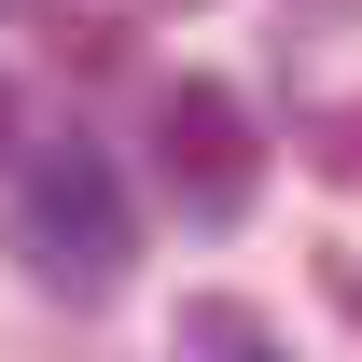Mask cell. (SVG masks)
<instances>
[{
  "label": "cell",
  "instance_id": "obj_4",
  "mask_svg": "<svg viewBox=\"0 0 362 362\" xmlns=\"http://www.w3.org/2000/svg\"><path fill=\"white\" fill-rule=\"evenodd\" d=\"M307 168H320V181H349V195H362V98H334V112L307 126Z\"/></svg>",
  "mask_w": 362,
  "mask_h": 362
},
{
  "label": "cell",
  "instance_id": "obj_6",
  "mask_svg": "<svg viewBox=\"0 0 362 362\" xmlns=\"http://www.w3.org/2000/svg\"><path fill=\"white\" fill-rule=\"evenodd\" d=\"M153 14H209V0H153Z\"/></svg>",
  "mask_w": 362,
  "mask_h": 362
},
{
  "label": "cell",
  "instance_id": "obj_2",
  "mask_svg": "<svg viewBox=\"0 0 362 362\" xmlns=\"http://www.w3.org/2000/svg\"><path fill=\"white\" fill-rule=\"evenodd\" d=\"M153 181H168L181 223H251V195H265V139L237 112V84H168L153 98Z\"/></svg>",
  "mask_w": 362,
  "mask_h": 362
},
{
  "label": "cell",
  "instance_id": "obj_1",
  "mask_svg": "<svg viewBox=\"0 0 362 362\" xmlns=\"http://www.w3.org/2000/svg\"><path fill=\"white\" fill-rule=\"evenodd\" d=\"M14 265L42 279V293H70V307H112L139 265V209L126 181H112V153L98 139H56V153H28V181H14Z\"/></svg>",
  "mask_w": 362,
  "mask_h": 362
},
{
  "label": "cell",
  "instance_id": "obj_5",
  "mask_svg": "<svg viewBox=\"0 0 362 362\" xmlns=\"http://www.w3.org/2000/svg\"><path fill=\"white\" fill-rule=\"evenodd\" d=\"M0 153H14V70H0Z\"/></svg>",
  "mask_w": 362,
  "mask_h": 362
},
{
  "label": "cell",
  "instance_id": "obj_3",
  "mask_svg": "<svg viewBox=\"0 0 362 362\" xmlns=\"http://www.w3.org/2000/svg\"><path fill=\"white\" fill-rule=\"evenodd\" d=\"M168 362H293V349H279V320H265V307H237V293H181Z\"/></svg>",
  "mask_w": 362,
  "mask_h": 362
},
{
  "label": "cell",
  "instance_id": "obj_7",
  "mask_svg": "<svg viewBox=\"0 0 362 362\" xmlns=\"http://www.w3.org/2000/svg\"><path fill=\"white\" fill-rule=\"evenodd\" d=\"M0 14H28V0H0Z\"/></svg>",
  "mask_w": 362,
  "mask_h": 362
}]
</instances>
